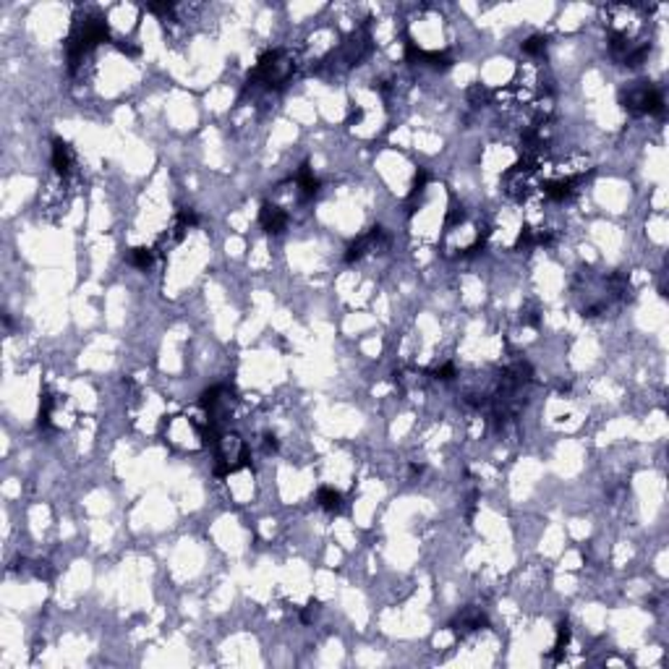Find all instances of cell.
<instances>
[{
    "instance_id": "obj_1",
    "label": "cell",
    "mask_w": 669,
    "mask_h": 669,
    "mask_svg": "<svg viewBox=\"0 0 669 669\" xmlns=\"http://www.w3.org/2000/svg\"><path fill=\"white\" fill-rule=\"evenodd\" d=\"M295 58L288 50H270L264 52L256 63V68L251 71L249 82L254 86H267V89H280L291 82V76L295 73Z\"/></svg>"
},
{
    "instance_id": "obj_2",
    "label": "cell",
    "mask_w": 669,
    "mask_h": 669,
    "mask_svg": "<svg viewBox=\"0 0 669 669\" xmlns=\"http://www.w3.org/2000/svg\"><path fill=\"white\" fill-rule=\"evenodd\" d=\"M622 105H625V110L636 115H661L664 113V94L651 84H636L622 92Z\"/></svg>"
},
{
    "instance_id": "obj_3",
    "label": "cell",
    "mask_w": 669,
    "mask_h": 669,
    "mask_svg": "<svg viewBox=\"0 0 669 669\" xmlns=\"http://www.w3.org/2000/svg\"><path fill=\"white\" fill-rule=\"evenodd\" d=\"M390 246V236H387L385 228H371L369 233H364L361 238H355L351 246H348V254L345 259L348 261H358L361 256L371 254V251H382Z\"/></svg>"
},
{
    "instance_id": "obj_4",
    "label": "cell",
    "mask_w": 669,
    "mask_h": 669,
    "mask_svg": "<svg viewBox=\"0 0 669 669\" xmlns=\"http://www.w3.org/2000/svg\"><path fill=\"white\" fill-rule=\"evenodd\" d=\"M76 155H73V149L63 139H55L52 141V167H55V173L63 178V180H71L73 176H76Z\"/></svg>"
},
{
    "instance_id": "obj_5",
    "label": "cell",
    "mask_w": 669,
    "mask_h": 669,
    "mask_svg": "<svg viewBox=\"0 0 669 669\" xmlns=\"http://www.w3.org/2000/svg\"><path fill=\"white\" fill-rule=\"evenodd\" d=\"M259 222L267 233L277 236V233H282L285 225H288V212H285L282 207H277V204L264 201V204H261V212H259Z\"/></svg>"
},
{
    "instance_id": "obj_6",
    "label": "cell",
    "mask_w": 669,
    "mask_h": 669,
    "mask_svg": "<svg viewBox=\"0 0 669 669\" xmlns=\"http://www.w3.org/2000/svg\"><path fill=\"white\" fill-rule=\"evenodd\" d=\"M316 502H319V507L327 512H337L340 507H343V494L340 491L330 489V486H322L319 489V494H316Z\"/></svg>"
},
{
    "instance_id": "obj_7",
    "label": "cell",
    "mask_w": 669,
    "mask_h": 669,
    "mask_svg": "<svg viewBox=\"0 0 669 669\" xmlns=\"http://www.w3.org/2000/svg\"><path fill=\"white\" fill-rule=\"evenodd\" d=\"M481 625H486V617L481 615V612H466V615H463V617L458 620V622H455V633L466 636V633H473V630H479Z\"/></svg>"
},
{
    "instance_id": "obj_8",
    "label": "cell",
    "mask_w": 669,
    "mask_h": 669,
    "mask_svg": "<svg viewBox=\"0 0 669 669\" xmlns=\"http://www.w3.org/2000/svg\"><path fill=\"white\" fill-rule=\"evenodd\" d=\"M152 259H155V254H152V249H146V246L131 249V254H128V261H131L134 267H139V270H146V267L152 264Z\"/></svg>"
},
{
    "instance_id": "obj_9",
    "label": "cell",
    "mask_w": 669,
    "mask_h": 669,
    "mask_svg": "<svg viewBox=\"0 0 669 669\" xmlns=\"http://www.w3.org/2000/svg\"><path fill=\"white\" fill-rule=\"evenodd\" d=\"M523 52H525V55H533V58L544 55V52H546V37L536 34V37H531V40H525L523 42Z\"/></svg>"
},
{
    "instance_id": "obj_10",
    "label": "cell",
    "mask_w": 669,
    "mask_h": 669,
    "mask_svg": "<svg viewBox=\"0 0 669 669\" xmlns=\"http://www.w3.org/2000/svg\"><path fill=\"white\" fill-rule=\"evenodd\" d=\"M567 640H570V625L567 622H562V625L557 627V643H554V656H560L564 651V646H567Z\"/></svg>"
}]
</instances>
